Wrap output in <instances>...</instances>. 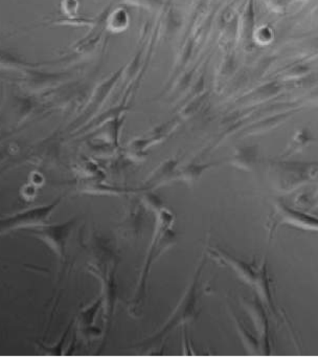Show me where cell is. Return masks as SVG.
Returning <instances> with one entry per match:
<instances>
[{
  "label": "cell",
  "instance_id": "5",
  "mask_svg": "<svg viewBox=\"0 0 318 357\" xmlns=\"http://www.w3.org/2000/svg\"><path fill=\"white\" fill-rule=\"evenodd\" d=\"M211 254L215 255L218 258L223 260L225 264L229 265L236 275L246 282L250 286L255 287V283H257V277H259V271H255V269L251 267V265L247 264V263L243 262V261L238 260L234 257L230 256L227 252H221V250H213Z\"/></svg>",
  "mask_w": 318,
  "mask_h": 357
},
{
  "label": "cell",
  "instance_id": "8",
  "mask_svg": "<svg viewBox=\"0 0 318 357\" xmlns=\"http://www.w3.org/2000/svg\"><path fill=\"white\" fill-rule=\"evenodd\" d=\"M314 206L318 208V192L316 193L315 197H314Z\"/></svg>",
  "mask_w": 318,
  "mask_h": 357
},
{
  "label": "cell",
  "instance_id": "2",
  "mask_svg": "<svg viewBox=\"0 0 318 357\" xmlns=\"http://www.w3.org/2000/svg\"><path fill=\"white\" fill-rule=\"evenodd\" d=\"M59 202L60 200H56L54 204L31 208L0 221V233H6L13 229H24V227H39L40 225H45L48 217L58 206Z\"/></svg>",
  "mask_w": 318,
  "mask_h": 357
},
{
  "label": "cell",
  "instance_id": "7",
  "mask_svg": "<svg viewBox=\"0 0 318 357\" xmlns=\"http://www.w3.org/2000/svg\"><path fill=\"white\" fill-rule=\"evenodd\" d=\"M234 319H236V327H238V332H240V335L242 336L245 346L248 348L250 352H257L259 351V342H257V340L247 331L246 328L238 321V319L234 317Z\"/></svg>",
  "mask_w": 318,
  "mask_h": 357
},
{
  "label": "cell",
  "instance_id": "1",
  "mask_svg": "<svg viewBox=\"0 0 318 357\" xmlns=\"http://www.w3.org/2000/svg\"><path fill=\"white\" fill-rule=\"evenodd\" d=\"M202 267L203 264L201 265L198 271H196L194 281L190 284L186 296H183L181 302L178 305L175 312L172 315L169 321H167V325L163 327L162 331L157 334V335H155V337L153 338L152 340H158V338L162 337L165 334L171 331L174 327L179 325V324H184L194 319L195 312H196L197 290H198L199 279H200V273L201 271H202Z\"/></svg>",
  "mask_w": 318,
  "mask_h": 357
},
{
  "label": "cell",
  "instance_id": "6",
  "mask_svg": "<svg viewBox=\"0 0 318 357\" xmlns=\"http://www.w3.org/2000/svg\"><path fill=\"white\" fill-rule=\"evenodd\" d=\"M247 307L250 312L251 319L255 323L257 334L263 342L264 352L267 354L269 352V335H268V321L265 311H264L263 307L259 304L257 300L247 302Z\"/></svg>",
  "mask_w": 318,
  "mask_h": 357
},
{
  "label": "cell",
  "instance_id": "3",
  "mask_svg": "<svg viewBox=\"0 0 318 357\" xmlns=\"http://www.w3.org/2000/svg\"><path fill=\"white\" fill-rule=\"evenodd\" d=\"M73 223V221H70V222L61 225H52V227H44L43 225L41 227V229H36L33 234L37 237L41 238L52 248V250L58 254V256H60V258H63L67 238H68Z\"/></svg>",
  "mask_w": 318,
  "mask_h": 357
},
{
  "label": "cell",
  "instance_id": "4",
  "mask_svg": "<svg viewBox=\"0 0 318 357\" xmlns=\"http://www.w3.org/2000/svg\"><path fill=\"white\" fill-rule=\"evenodd\" d=\"M276 214L282 223L305 231H318V218L292 210L282 202L276 204Z\"/></svg>",
  "mask_w": 318,
  "mask_h": 357
}]
</instances>
